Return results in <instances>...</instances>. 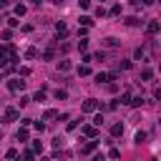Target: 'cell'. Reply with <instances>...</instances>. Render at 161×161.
I'll return each instance as SVG.
<instances>
[{"label":"cell","mask_w":161,"mask_h":161,"mask_svg":"<svg viewBox=\"0 0 161 161\" xmlns=\"http://www.w3.org/2000/svg\"><path fill=\"white\" fill-rule=\"evenodd\" d=\"M93 161H106V156H103V154H96V156H93Z\"/></svg>","instance_id":"cell-34"},{"label":"cell","mask_w":161,"mask_h":161,"mask_svg":"<svg viewBox=\"0 0 161 161\" xmlns=\"http://www.w3.org/2000/svg\"><path fill=\"white\" fill-rule=\"evenodd\" d=\"M23 159H25V161H33L35 154H33V151H23Z\"/></svg>","instance_id":"cell-23"},{"label":"cell","mask_w":161,"mask_h":161,"mask_svg":"<svg viewBox=\"0 0 161 161\" xmlns=\"http://www.w3.org/2000/svg\"><path fill=\"white\" fill-rule=\"evenodd\" d=\"M159 30H161V23H159V20H151V23L146 25V33H149V35H154V33H159Z\"/></svg>","instance_id":"cell-4"},{"label":"cell","mask_w":161,"mask_h":161,"mask_svg":"<svg viewBox=\"0 0 161 161\" xmlns=\"http://www.w3.org/2000/svg\"><path fill=\"white\" fill-rule=\"evenodd\" d=\"M5 156H8V159H15V156H18V151H15V149H8V154H5Z\"/></svg>","instance_id":"cell-33"},{"label":"cell","mask_w":161,"mask_h":161,"mask_svg":"<svg viewBox=\"0 0 161 161\" xmlns=\"http://www.w3.org/2000/svg\"><path fill=\"white\" fill-rule=\"evenodd\" d=\"M159 71H161V66H159Z\"/></svg>","instance_id":"cell-41"},{"label":"cell","mask_w":161,"mask_h":161,"mask_svg":"<svg viewBox=\"0 0 161 161\" xmlns=\"http://www.w3.org/2000/svg\"><path fill=\"white\" fill-rule=\"evenodd\" d=\"M121 103H131V93H128V91H126L124 96H121Z\"/></svg>","instance_id":"cell-24"},{"label":"cell","mask_w":161,"mask_h":161,"mask_svg":"<svg viewBox=\"0 0 161 161\" xmlns=\"http://www.w3.org/2000/svg\"><path fill=\"white\" fill-rule=\"evenodd\" d=\"M8 88H10L13 93H18L20 88H23V80H18V78H15V80H10V83H8Z\"/></svg>","instance_id":"cell-5"},{"label":"cell","mask_w":161,"mask_h":161,"mask_svg":"<svg viewBox=\"0 0 161 161\" xmlns=\"http://www.w3.org/2000/svg\"><path fill=\"white\" fill-rule=\"evenodd\" d=\"M151 3H154V0H144V5H151Z\"/></svg>","instance_id":"cell-38"},{"label":"cell","mask_w":161,"mask_h":161,"mask_svg":"<svg viewBox=\"0 0 161 161\" xmlns=\"http://www.w3.org/2000/svg\"><path fill=\"white\" fill-rule=\"evenodd\" d=\"M5 118L8 121H18V108H8L5 111Z\"/></svg>","instance_id":"cell-8"},{"label":"cell","mask_w":161,"mask_h":161,"mask_svg":"<svg viewBox=\"0 0 161 161\" xmlns=\"http://www.w3.org/2000/svg\"><path fill=\"white\" fill-rule=\"evenodd\" d=\"M58 68H60V71H71V63H68V60H60Z\"/></svg>","instance_id":"cell-19"},{"label":"cell","mask_w":161,"mask_h":161,"mask_svg":"<svg viewBox=\"0 0 161 161\" xmlns=\"http://www.w3.org/2000/svg\"><path fill=\"white\" fill-rule=\"evenodd\" d=\"M131 68V60H121V71H128Z\"/></svg>","instance_id":"cell-26"},{"label":"cell","mask_w":161,"mask_h":161,"mask_svg":"<svg viewBox=\"0 0 161 161\" xmlns=\"http://www.w3.org/2000/svg\"><path fill=\"white\" fill-rule=\"evenodd\" d=\"M136 58H138V60H144V58H146V50H141V48H138V50H136Z\"/></svg>","instance_id":"cell-31"},{"label":"cell","mask_w":161,"mask_h":161,"mask_svg":"<svg viewBox=\"0 0 161 161\" xmlns=\"http://www.w3.org/2000/svg\"><path fill=\"white\" fill-rule=\"evenodd\" d=\"M111 133H113V136H121V133H124V126H121V124H116V126L111 128Z\"/></svg>","instance_id":"cell-9"},{"label":"cell","mask_w":161,"mask_h":161,"mask_svg":"<svg viewBox=\"0 0 161 161\" xmlns=\"http://www.w3.org/2000/svg\"><path fill=\"white\" fill-rule=\"evenodd\" d=\"M30 3H33V5H40V0H30Z\"/></svg>","instance_id":"cell-37"},{"label":"cell","mask_w":161,"mask_h":161,"mask_svg":"<svg viewBox=\"0 0 161 161\" xmlns=\"http://www.w3.org/2000/svg\"><path fill=\"white\" fill-rule=\"evenodd\" d=\"M141 23V20L136 18V15H131V18H126V25H138Z\"/></svg>","instance_id":"cell-11"},{"label":"cell","mask_w":161,"mask_h":161,"mask_svg":"<svg viewBox=\"0 0 161 161\" xmlns=\"http://www.w3.org/2000/svg\"><path fill=\"white\" fill-rule=\"evenodd\" d=\"M93 124H96V126H101V124H103V116H101V113H98V116H93Z\"/></svg>","instance_id":"cell-29"},{"label":"cell","mask_w":161,"mask_h":161,"mask_svg":"<svg viewBox=\"0 0 161 161\" xmlns=\"http://www.w3.org/2000/svg\"><path fill=\"white\" fill-rule=\"evenodd\" d=\"M108 156H111V159H121V151H118V149H111Z\"/></svg>","instance_id":"cell-22"},{"label":"cell","mask_w":161,"mask_h":161,"mask_svg":"<svg viewBox=\"0 0 161 161\" xmlns=\"http://www.w3.org/2000/svg\"><path fill=\"white\" fill-rule=\"evenodd\" d=\"M106 80H108L106 73H96V83H106Z\"/></svg>","instance_id":"cell-10"},{"label":"cell","mask_w":161,"mask_h":161,"mask_svg":"<svg viewBox=\"0 0 161 161\" xmlns=\"http://www.w3.org/2000/svg\"><path fill=\"white\" fill-rule=\"evenodd\" d=\"M80 131H83L86 136H91V138H96V136H98V131H96L93 126H80Z\"/></svg>","instance_id":"cell-6"},{"label":"cell","mask_w":161,"mask_h":161,"mask_svg":"<svg viewBox=\"0 0 161 161\" xmlns=\"http://www.w3.org/2000/svg\"><path fill=\"white\" fill-rule=\"evenodd\" d=\"M111 15H121V5H113L111 8Z\"/></svg>","instance_id":"cell-32"},{"label":"cell","mask_w":161,"mask_h":161,"mask_svg":"<svg viewBox=\"0 0 161 161\" xmlns=\"http://www.w3.org/2000/svg\"><path fill=\"white\" fill-rule=\"evenodd\" d=\"M55 116H58V111H53V108H48V111H46V116H43V118H55Z\"/></svg>","instance_id":"cell-21"},{"label":"cell","mask_w":161,"mask_h":161,"mask_svg":"<svg viewBox=\"0 0 161 161\" xmlns=\"http://www.w3.org/2000/svg\"><path fill=\"white\" fill-rule=\"evenodd\" d=\"M55 33H58V38H66V35H68V28H66L63 23H58V25H55Z\"/></svg>","instance_id":"cell-7"},{"label":"cell","mask_w":161,"mask_h":161,"mask_svg":"<svg viewBox=\"0 0 161 161\" xmlns=\"http://www.w3.org/2000/svg\"><path fill=\"white\" fill-rule=\"evenodd\" d=\"M10 5V0H0V8H8Z\"/></svg>","instance_id":"cell-36"},{"label":"cell","mask_w":161,"mask_h":161,"mask_svg":"<svg viewBox=\"0 0 161 161\" xmlns=\"http://www.w3.org/2000/svg\"><path fill=\"white\" fill-rule=\"evenodd\" d=\"M15 15L23 18V15H25V5H15Z\"/></svg>","instance_id":"cell-13"},{"label":"cell","mask_w":161,"mask_h":161,"mask_svg":"<svg viewBox=\"0 0 161 161\" xmlns=\"http://www.w3.org/2000/svg\"><path fill=\"white\" fill-rule=\"evenodd\" d=\"M0 80H3V73H0Z\"/></svg>","instance_id":"cell-40"},{"label":"cell","mask_w":161,"mask_h":161,"mask_svg":"<svg viewBox=\"0 0 161 161\" xmlns=\"http://www.w3.org/2000/svg\"><path fill=\"white\" fill-rule=\"evenodd\" d=\"M8 55H10V46H3V48H0V68H5V66L10 63Z\"/></svg>","instance_id":"cell-1"},{"label":"cell","mask_w":161,"mask_h":161,"mask_svg":"<svg viewBox=\"0 0 161 161\" xmlns=\"http://www.w3.org/2000/svg\"><path fill=\"white\" fill-rule=\"evenodd\" d=\"M103 43H106L108 48H116V46H118V40H116V38H106V40H103Z\"/></svg>","instance_id":"cell-12"},{"label":"cell","mask_w":161,"mask_h":161,"mask_svg":"<svg viewBox=\"0 0 161 161\" xmlns=\"http://www.w3.org/2000/svg\"><path fill=\"white\" fill-rule=\"evenodd\" d=\"M96 149H98V141H96V138H91L88 144L80 146V154H91V151H96Z\"/></svg>","instance_id":"cell-3"},{"label":"cell","mask_w":161,"mask_h":161,"mask_svg":"<svg viewBox=\"0 0 161 161\" xmlns=\"http://www.w3.org/2000/svg\"><path fill=\"white\" fill-rule=\"evenodd\" d=\"M40 161H50V159H40Z\"/></svg>","instance_id":"cell-39"},{"label":"cell","mask_w":161,"mask_h":161,"mask_svg":"<svg viewBox=\"0 0 161 161\" xmlns=\"http://www.w3.org/2000/svg\"><path fill=\"white\" fill-rule=\"evenodd\" d=\"M154 98H156V101H161V88H156V91H154Z\"/></svg>","instance_id":"cell-35"},{"label":"cell","mask_w":161,"mask_h":161,"mask_svg":"<svg viewBox=\"0 0 161 161\" xmlns=\"http://www.w3.org/2000/svg\"><path fill=\"white\" fill-rule=\"evenodd\" d=\"M18 141H28V131H25V128L18 131Z\"/></svg>","instance_id":"cell-15"},{"label":"cell","mask_w":161,"mask_h":161,"mask_svg":"<svg viewBox=\"0 0 161 161\" xmlns=\"http://www.w3.org/2000/svg\"><path fill=\"white\" fill-rule=\"evenodd\" d=\"M25 55H28V58H35V55H38V50H35V48H28V50H25Z\"/></svg>","instance_id":"cell-27"},{"label":"cell","mask_w":161,"mask_h":161,"mask_svg":"<svg viewBox=\"0 0 161 161\" xmlns=\"http://www.w3.org/2000/svg\"><path fill=\"white\" fill-rule=\"evenodd\" d=\"M151 76H154V73H151L149 68H144V71H141V78H144V80H151Z\"/></svg>","instance_id":"cell-16"},{"label":"cell","mask_w":161,"mask_h":161,"mask_svg":"<svg viewBox=\"0 0 161 161\" xmlns=\"http://www.w3.org/2000/svg\"><path fill=\"white\" fill-rule=\"evenodd\" d=\"M80 23H83V25H86V28H88V25H91V23H93V20H91V18H88V15H83V18H80Z\"/></svg>","instance_id":"cell-28"},{"label":"cell","mask_w":161,"mask_h":161,"mask_svg":"<svg viewBox=\"0 0 161 161\" xmlns=\"http://www.w3.org/2000/svg\"><path fill=\"white\" fill-rule=\"evenodd\" d=\"M53 55H55V48H53V46H50V48H48V50H46V60H53Z\"/></svg>","instance_id":"cell-18"},{"label":"cell","mask_w":161,"mask_h":161,"mask_svg":"<svg viewBox=\"0 0 161 161\" xmlns=\"http://www.w3.org/2000/svg\"><path fill=\"white\" fill-rule=\"evenodd\" d=\"M96 108H98V101H93V98L83 101V106H80V111H86V113H93Z\"/></svg>","instance_id":"cell-2"},{"label":"cell","mask_w":161,"mask_h":161,"mask_svg":"<svg viewBox=\"0 0 161 161\" xmlns=\"http://www.w3.org/2000/svg\"><path fill=\"white\" fill-rule=\"evenodd\" d=\"M33 151H43V144H40V141H33Z\"/></svg>","instance_id":"cell-30"},{"label":"cell","mask_w":161,"mask_h":161,"mask_svg":"<svg viewBox=\"0 0 161 161\" xmlns=\"http://www.w3.org/2000/svg\"><path fill=\"white\" fill-rule=\"evenodd\" d=\"M141 103H144V101H141V96H136V98H131L128 106H141Z\"/></svg>","instance_id":"cell-25"},{"label":"cell","mask_w":161,"mask_h":161,"mask_svg":"<svg viewBox=\"0 0 161 161\" xmlns=\"http://www.w3.org/2000/svg\"><path fill=\"white\" fill-rule=\"evenodd\" d=\"M144 141H146V133L138 131V133H136V144H144Z\"/></svg>","instance_id":"cell-17"},{"label":"cell","mask_w":161,"mask_h":161,"mask_svg":"<svg viewBox=\"0 0 161 161\" xmlns=\"http://www.w3.org/2000/svg\"><path fill=\"white\" fill-rule=\"evenodd\" d=\"M55 98H58V101H63V98H68V93H66L63 88H58V91H55Z\"/></svg>","instance_id":"cell-14"},{"label":"cell","mask_w":161,"mask_h":161,"mask_svg":"<svg viewBox=\"0 0 161 161\" xmlns=\"http://www.w3.org/2000/svg\"><path fill=\"white\" fill-rule=\"evenodd\" d=\"M78 73H80V76H88V73H91V68H88V66L83 63V66H80V68H78Z\"/></svg>","instance_id":"cell-20"}]
</instances>
